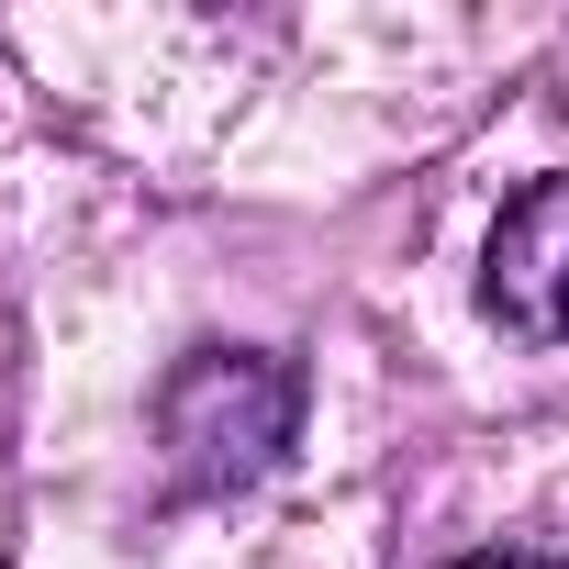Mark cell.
<instances>
[{
  "instance_id": "6da1fadb",
  "label": "cell",
  "mask_w": 569,
  "mask_h": 569,
  "mask_svg": "<svg viewBox=\"0 0 569 569\" xmlns=\"http://www.w3.org/2000/svg\"><path fill=\"white\" fill-rule=\"evenodd\" d=\"M302 425V369L268 358V347H190L157 391V436H168V469L190 491H234L257 480Z\"/></svg>"
},
{
  "instance_id": "7a4b0ae2",
  "label": "cell",
  "mask_w": 569,
  "mask_h": 569,
  "mask_svg": "<svg viewBox=\"0 0 569 569\" xmlns=\"http://www.w3.org/2000/svg\"><path fill=\"white\" fill-rule=\"evenodd\" d=\"M480 302L525 347H569V179H536L502 201L491 257H480Z\"/></svg>"
},
{
  "instance_id": "3957f363",
  "label": "cell",
  "mask_w": 569,
  "mask_h": 569,
  "mask_svg": "<svg viewBox=\"0 0 569 569\" xmlns=\"http://www.w3.org/2000/svg\"><path fill=\"white\" fill-rule=\"evenodd\" d=\"M458 569H547V558H502V547H491V558H458Z\"/></svg>"
}]
</instances>
